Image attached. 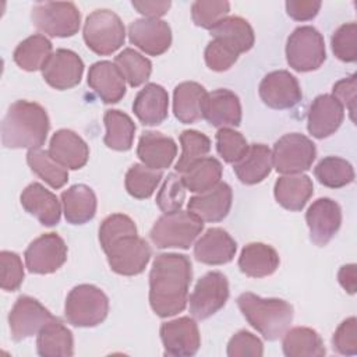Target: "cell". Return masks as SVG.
<instances>
[{
    "instance_id": "cell-1",
    "label": "cell",
    "mask_w": 357,
    "mask_h": 357,
    "mask_svg": "<svg viewBox=\"0 0 357 357\" xmlns=\"http://www.w3.org/2000/svg\"><path fill=\"white\" fill-rule=\"evenodd\" d=\"M191 261L184 254H159L149 272V304L160 318L181 312L188 301Z\"/></svg>"
},
{
    "instance_id": "cell-2",
    "label": "cell",
    "mask_w": 357,
    "mask_h": 357,
    "mask_svg": "<svg viewBox=\"0 0 357 357\" xmlns=\"http://www.w3.org/2000/svg\"><path fill=\"white\" fill-rule=\"evenodd\" d=\"M49 128V116L39 103L17 100L3 117L1 144L10 149H36L45 144Z\"/></svg>"
},
{
    "instance_id": "cell-3",
    "label": "cell",
    "mask_w": 357,
    "mask_h": 357,
    "mask_svg": "<svg viewBox=\"0 0 357 357\" xmlns=\"http://www.w3.org/2000/svg\"><path fill=\"white\" fill-rule=\"evenodd\" d=\"M237 305L248 324L266 340H278L293 321V305L282 298H262L254 293H243Z\"/></svg>"
},
{
    "instance_id": "cell-4",
    "label": "cell",
    "mask_w": 357,
    "mask_h": 357,
    "mask_svg": "<svg viewBox=\"0 0 357 357\" xmlns=\"http://www.w3.org/2000/svg\"><path fill=\"white\" fill-rule=\"evenodd\" d=\"M202 229L204 220L191 211L180 209L162 215L152 226L149 237L158 248L187 250L201 234Z\"/></svg>"
},
{
    "instance_id": "cell-5",
    "label": "cell",
    "mask_w": 357,
    "mask_h": 357,
    "mask_svg": "<svg viewBox=\"0 0 357 357\" xmlns=\"http://www.w3.org/2000/svg\"><path fill=\"white\" fill-rule=\"evenodd\" d=\"M109 312L107 296L93 284H78L66 298L64 315L68 324L78 328H93L102 324Z\"/></svg>"
},
{
    "instance_id": "cell-6",
    "label": "cell",
    "mask_w": 357,
    "mask_h": 357,
    "mask_svg": "<svg viewBox=\"0 0 357 357\" xmlns=\"http://www.w3.org/2000/svg\"><path fill=\"white\" fill-rule=\"evenodd\" d=\"M86 46L96 54L107 56L124 45L126 29L120 17L107 8L91 13L82 29Z\"/></svg>"
},
{
    "instance_id": "cell-7",
    "label": "cell",
    "mask_w": 357,
    "mask_h": 357,
    "mask_svg": "<svg viewBox=\"0 0 357 357\" xmlns=\"http://www.w3.org/2000/svg\"><path fill=\"white\" fill-rule=\"evenodd\" d=\"M286 59L289 66L298 73L319 68L326 59L324 36L311 25L296 28L287 38Z\"/></svg>"
},
{
    "instance_id": "cell-8",
    "label": "cell",
    "mask_w": 357,
    "mask_h": 357,
    "mask_svg": "<svg viewBox=\"0 0 357 357\" xmlns=\"http://www.w3.org/2000/svg\"><path fill=\"white\" fill-rule=\"evenodd\" d=\"M33 26L54 38H68L78 32L81 14L71 1L38 3L31 10Z\"/></svg>"
},
{
    "instance_id": "cell-9",
    "label": "cell",
    "mask_w": 357,
    "mask_h": 357,
    "mask_svg": "<svg viewBox=\"0 0 357 357\" xmlns=\"http://www.w3.org/2000/svg\"><path fill=\"white\" fill-rule=\"evenodd\" d=\"M113 272L134 276L144 272L151 259V247L138 233L123 234L103 247Z\"/></svg>"
},
{
    "instance_id": "cell-10",
    "label": "cell",
    "mask_w": 357,
    "mask_h": 357,
    "mask_svg": "<svg viewBox=\"0 0 357 357\" xmlns=\"http://www.w3.org/2000/svg\"><path fill=\"white\" fill-rule=\"evenodd\" d=\"M315 156L317 149L314 142L300 132H290L280 137L272 151L273 166L282 174H297L308 170Z\"/></svg>"
},
{
    "instance_id": "cell-11",
    "label": "cell",
    "mask_w": 357,
    "mask_h": 357,
    "mask_svg": "<svg viewBox=\"0 0 357 357\" xmlns=\"http://www.w3.org/2000/svg\"><path fill=\"white\" fill-rule=\"evenodd\" d=\"M229 298L227 278L218 271L208 272L195 284L190 296V312L195 319H206L216 314Z\"/></svg>"
},
{
    "instance_id": "cell-12",
    "label": "cell",
    "mask_w": 357,
    "mask_h": 357,
    "mask_svg": "<svg viewBox=\"0 0 357 357\" xmlns=\"http://www.w3.org/2000/svg\"><path fill=\"white\" fill-rule=\"evenodd\" d=\"M24 257L31 273H53L67 261V245L59 234L46 233L28 245Z\"/></svg>"
},
{
    "instance_id": "cell-13",
    "label": "cell",
    "mask_w": 357,
    "mask_h": 357,
    "mask_svg": "<svg viewBox=\"0 0 357 357\" xmlns=\"http://www.w3.org/2000/svg\"><path fill=\"white\" fill-rule=\"evenodd\" d=\"M47 308L36 298L20 296L8 314V325L14 342H21L26 337L38 335L40 329L53 319Z\"/></svg>"
},
{
    "instance_id": "cell-14",
    "label": "cell",
    "mask_w": 357,
    "mask_h": 357,
    "mask_svg": "<svg viewBox=\"0 0 357 357\" xmlns=\"http://www.w3.org/2000/svg\"><path fill=\"white\" fill-rule=\"evenodd\" d=\"M262 102L276 110L294 107L303 98L301 88L294 75L286 70H278L266 74L258 88Z\"/></svg>"
},
{
    "instance_id": "cell-15",
    "label": "cell",
    "mask_w": 357,
    "mask_h": 357,
    "mask_svg": "<svg viewBox=\"0 0 357 357\" xmlns=\"http://www.w3.org/2000/svg\"><path fill=\"white\" fill-rule=\"evenodd\" d=\"M160 339L166 356L190 357L194 356L201 346L198 325L190 317H180L162 324Z\"/></svg>"
},
{
    "instance_id": "cell-16",
    "label": "cell",
    "mask_w": 357,
    "mask_h": 357,
    "mask_svg": "<svg viewBox=\"0 0 357 357\" xmlns=\"http://www.w3.org/2000/svg\"><path fill=\"white\" fill-rule=\"evenodd\" d=\"M305 222L310 229L311 241L324 247L340 229L342 209L339 204L331 198H318L307 209Z\"/></svg>"
},
{
    "instance_id": "cell-17",
    "label": "cell",
    "mask_w": 357,
    "mask_h": 357,
    "mask_svg": "<svg viewBox=\"0 0 357 357\" xmlns=\"http://www.w3.org/2000/svg\"><path fill=\"white\" fill-rule=\"evenodd\" d=\"M84 74V61L68 49H57L52 53L42 68V77L54 89L66 91L81 82Z\"/></svg>"
},
{
    "instance_id": "cell-18",
    "label": "cell",
    "mask_w": 357,
    "mask_h": 357,
    "mask_svg": "<svg viewBox=\"0 0 357 357\" xmlns=\"http://www.w3.org/2000/svg\"><path fill=\"white\" fill-rule=\"evenodd\" d=\"M130 42L149 56L163 54L172 45V29L159 18H138L128 25Z\"/></svg>"
},
{
    "instance_id": "cell-19",
    "label": "cell",
    "mask_w": 357,
    "mask_h": 357,
    "mask_svg": "<svg viewBox=\"0 0 357 357\" xmlns=\"http://www.w3.org/2000/svg\"><path fill=\"white\" fill-rule=\"evenodd\" d=\"M344 107L340 105V102L328 93L318 95L308 110L307 114V128L308 132L318 138L324 139L340 127L344 119Z\"/></svg>"
},
{
    "instance_id": "cell-20",
    "label": "cell",
    "mask_w": 357,
    "mask_h": 357,
    "mask_svg": "<svg viewBox=\"0 0 357 357\" xmlns=\"http://www.w3.org/2000/svg\"><path fill=\"white\" fill-rule=\"evenodd\" d=\"M202 117L213 127L240 126L241 105L238 96L225 88L206 93L202 103Z\"/></svg>"
},
{
    "instance_id": "cell-21",
    "label": "cell",
    "mask_w": 357,
    "mask_h": 357,
    "mask_svg": "<svg viewBox=\"0 0 357 357\" xmlns=\"http://www.w3.org/2000/svg\"><path fill=\"white\" fill-rule=\"evenodd\" d=\"M237 244L220 227H211L194 245V257L206 265H223L234 258Z\"/></svg>"
},
{
    "instance_id": "cell-22",
    "label": "cell",
    "mask_w": 357,
    "mask_h": 357,
    "mask_svg": "<svg viewBox=\"0 0 357 357\" xmlns=\"http://www.w3.org/2000/svg\"><path fill=\"white\" fill-rule=\"evenodd\" d=\"M88 85L105 103H117L126 95V79L112 61H96L89 67Z\"/></svg>"
},
{
    "instance_id": "cell-23",
    "label": "cell",
    "mask_w": 357,
    "mask_h": 357,
    "mask_svg": "<svg viewBox=\"0 0 357 357\" xmlns=\"http://www.w3.org/2000/svg\"><path fill=\"white\" fill-rule=\"evenodd\" d=\"M233 192L227 183H219L213 188L194 195L188 201V211L195 213L204 222L223 220L231 208Z\"/></svg>"
},
{
    "instance_id": "cell-24",
    "label": "cell",
    "mask_w": 357,
    "mask_h": 357,
    "mask_svg": "<svg viewBox=\"0 0 357 357\" xmlns=\"http://www.w3.org/2000/svg\"><path fill=\"white\" fill-rule=\"evenodd\" d=\"M49 153L66 169L77 170L86 165L89 158V148L77 132L61 128L56 131L50 138Z\"/></svg>"
},
{
    "instance_id": "cell-25",
    "label": "cell",
    "mask_w": 357,
    "mask_h": 357,
    "mask_svg": "<svg viewBox=\"0 0 357 357\" xmlns=\"http://www.w3.org/2000/svg\"><path fill=\"white\" fill-rule=\"evenodd\" d=\"M22 208L35 216L40 225L52 227L60 222L61 208L57 197L40 183H31L20 197Z\"/></svg>"
},
{
    "instance_id": "cell-26",
    "label": "cell",
    "mask_w": 357,
    "mask_h": 357,
    "mask_svg": "<svg viewBox=\"0 0 357 357\" xmlns=\"http://www.w3.org/2000/svg\"><path fill=\"white\" fill-rule=\"evenodd\" d=\"M137 155L146 167L163 170L173 163L177 155V145L173 138L162 132L145 131L139 137Z\"/></svg>"
},
{
    "instance_id": "cell-27",
    "label": "cell",
    "mask_w": 357,
    "mask_h": 357,
    "mask_svg": "<svg viewBox=\"0 0 357 357\" xmlns=\"http://www.w3.org/2000/svg\"><path fill=\"white\" fill-rule=\"evenodd\" d=\"M169 95L167 91L155 84H146L135 96L132 112L144 126H159L167 117Z\"/></svg>"
},
{
    "instance_id": "cell-28",
    "label": "cell",
    "mask_w": 357,
    "mask_h": 357,
    "mask_svg": "<svg viewBox=\"0 0 357 357\" xmlns=\"http://www.w3.org/2000/svg\"><path fill=\"white\" fill-rule=\"evenodd\" d=\"M273 167L272 151L264 144L248 145L244 156L233 165L237 178L243 184H257L265 180Z\"/></svg>"
},
{
    "instance_id": "cell-29",
    "label": "cell",
    "mask_w": 357,
    "mask_h": 357,
    "mask_svg": "<svg viewBox=\"0 0 357 357\" xmlns=\"http://www.w3.org/2000/svg\"><path fill=\"white\" fill-rule=\"evenodd\" d=\"M314 192V185L307 174H286L276 180L273 194L279 205L289 211H301Z\"/></svg>"
},
{
    "instance_id": "cell-30",
    "label": "cell",
    "mask_w": 357,
    "mask_h": 357,
    "mask_svg": "<svg viewBox=\"0 0 357 357\" xmlns=\"http://www.w3.org/2000/svg\"><path fill=\"white\" fill-rule=\"evenodd\" d=\"M66 220L71 225H84L96 213V195L85 184H74L61 192Z\"/></svg>"
},
{
    "instance_id": "cell-31",
    "label": "cell",
    "mask_w": 357,
    "mask_h": 357,
    "mask_svg": "<svg viewBox=\"0 0 357 357\" xmlns=\"http://www.w3.org/2000/svg\"><path fill=\"white\" fill-rule=\"evenodd\" d=\"M280 259L276 250L264 243L247 244L238 257L240 271L250 278H265L279 268Z\"/></svg>"
},
{
    "instance_id": "cell-32",
    "label": "cell",
    "mask_w": 357,
    "mask_h": 357,
    "mask_svg": "<svg viewBox=\"0 0 357 357\" xmlns=\"http://www.w3.org/2000/svg\"><path fill=\"white\" fill-rule=\"evenodd\" d=\"M36 350L42 357H71L74 354L71 331L54 317L38 333Z\"/></svg>"
},
{
    "instance_id": "cell-33",
    "label": "cell",
    "mask_w": 357,
    "mask_h": 357,
    "mask_svg": "<svg viewBox=\"0 0 357 357\" xmlns=\"http://www.w3.org/2000/svg\"><path fill=\"white\" fill-rule=\"evenodd\" d=\"M205 88L194 81L178 84L173 92V112L183 124L195 123L202 117V103L206 96Z\"/></svg>"
},
{
    "instance_id": "cell-34",
    "label": "cell",
    "mask_w": 357,
    "mask_h": 357,
    "mask_svg": "<svg viewBox=\"0 0 357 357\" xmlns=\"http://www.w3.org/2000/svg\"><path fill=\"white\" fill-rule=\"evenodd\" d=\"M211 35L213 39H219L229 47H231L237 54L248 52L255 40L254 31L247 20L231 15L219 21L212 29Z\"/></svg>"
},
{
    "instance_id": "cell-35",
    "label": "cell",
    "mask_w": 357,
    "mask_h": 357,
    "mask_svg": "<svg viewBox=\"0 0 357 357\" xmlns=\"http://www.w3.org/2000/svg\"><path fill=\"white\" fill-rule=\"evenodd\" d=\"M282 349L287 357H322L326 353L319 333L307 326L287 329L283 335Z\"/></svg>"
},
{
    "instance_id": "cell-36",
    "label": "cell",
    "mask_w": 357,
    "mask_h": 357,
    "mask_svg": "<svg viewBox=\"0 0 357 357\" xmlns=\"http://www.w3.org/2000/svg\"><path fill=\"white\" fill-rule=\"evenodd\" d=\"M52 42L40 33L28 36L14 50L13 59L15 64L25 71L42 70L52 56Z\"/></svg>"
},
{
    "instance_id": "cell-37",
    "label": "cell",
    "mask_w": 357,
    "mask_h": 357,
    "mask_svg": "<svg viewBox=\"0 0 357 357\" xmlns=\"http://www.w3.org/2000/svg\"><path fill=\"white\" fill-rule=\"evenodd\" d=\"M222 172L223 167L216 158L204 156L181 173V178L187 190L201 194L220 183Z\"/></svg>"
},
{
    "instance_id": "cell-38",
    "label": "cell",
    "mask_w": 357,
    "mask_h": 357,
    "mask_svg": "<svg viewBox=\"0 0 357 357\" xmlns=\"http://www.w3.org/2000/svg\"><path fill=\"white\" fill-rule=\"evenodd\" d=\"M103 121L106 126V134L103 138L105 145L121 152L131 149L135 134V124L131 117L124 112L112 109L105 113Z\"/></svg>"
},
{
    "instance_id": "cell-39",
    "label": "cell",
    "mask_w": 357,
    "mask_h": 357,
    "mask_svg": "<svg viewBox=\"0 0 357 357\" xmlns=\"http://www.w3.org/2000/svg\"><path fill=\"white\" fill-rule=\"evenodd\" d=\"M26 162L31 170L52 188H61L68 180L67 169L54 160L49 151H43L40 148L29 149L26 153Z\"/></svg>"
},
{
    "instance_id": "cell-40",
    "label": "cell",
    "mask_w": 357,
    "mask_h": 357,
    "mask_svg": "<svg viewBox=\"0 0 357 357\" xmlns=\"http://www.w3.org/2000/svg\"><path fill=\"white\" fill-rule=\"evenodd\" d=\"M317 180L328 188H342L354 180V169L350 162L339 156H326L314 169Z\"/></svg>"
},
{
    "instance_id": "cell-41",
    "label": "cell",
    "mask_w": 357,
    "mask_h": 357,
    "mask_svg": "<svg viewBox=\"0 0 357 357\" xmlns=\"http://www.w3.org/2000/svg\"><path fill=\"white\" fill-rule=\"evenodd\" d=\"M162 176V170H155L146 167L145 165L134 163L126 173V190L137 199H146L155 192Z\"/></svg>"
},
{
    "instance_id": "cell-42",
    "label": "cell",
    "mask_w": 357,
    "mask_h": 357,
    "mask_svg": "<svg viewBox=\"0 0 357 357\" xmlns=\"http://www.w3.org/2000/svg\"><path fill=\"white\" fill-rule=\"evenodd\" d=\"M114 64L132 88L142 85L152 73V63L131 47L119 53L114 59Z\"/></svg>"
},
{
    "instance_id": "cell-43",
    "label": "cell",
    "mask_w": 357,
    "mask_h": 357,
    "mask_svg": "<svg viewBox=\"0 0 357 357\" xmlns=\"http://www.w3.org/2000/svg\"><path fill=\"white\" fill-rule=\"evenodd\" d=\"M180 142L183 152L174 167L177 173H184L194 162L204 158L211 151V139L197 130L183 131L180 134Z\"/></svg>"
},
{
    "instance_id": "cell-44",
    "label": "cell",
    "mask_w": 357,
    "mask_h": 357,
    "mask_svg": "<svg viewBox=\"0 0 357 357\" xmlns=\"http://www.w3.org/2000/svg\"><path fill=\"white\" fill-rule=\"evenodd\" d=\"M185 201V185L180 174L169 173L165 178L158 195L156 205L163 213L180 211Z\"/></svg>"
},
{
    "instance_id": "cell-45",
    "label": "cell",
    "mask_w": 357,
    "mask_h": 357,
    "mask_svg": "<svg viewBox=\"0 0 357 357\" xmlns=\"http://www.w3.org/2000/svg\"><path fill=\"white\" fill-rule=\"evenodd\" d=\"M230 3L222 0H198L191 6V17L197 26L212 29L219 21L227 17Z\"/></svg>"
},
{
    "instance_id": "cell-46",
    "label": "cell",
    "mask_w": 357,
    "mask_h": 357,
    "mask_svg": "<svg viewBox=\"0 0 357 357\" xmlns=\"http://www.w3.org/2000/svg\"><path fill=\"white\" fill-rule=\"evenodd\" d=\"M216 149L226 163L238 162L248 149L244 135L230 127H222L216 132Z\"/></svg>"
},
{
    "instance_id": "cell-47",
    "label": "cell",
    "mask_w": 357,
    "mask_h": 357,
    "mask_svg": "<svg viewBox=\"0 0 357 357\" xmlns=\"http://www.w3.org/2000/svg\"><path fill=\"white\" fill-rule=\"evenodd\" d=\"M335 56L344 63H354L357 60V24L347 22L340 25L331 39Z\"/></svg>"
},
{
    "instance_id": "cell-48",
    "label": "cell",
    "mask_w": 357,
    "mask_h": 357,
    "mask_svg": "<svg viewBox=\"0 0 357 357\" xmlns=\"http://www.w3.org/2000/svg\"><path fill=\"white\" fill-rule=\"evenodd\" d=\"M1 266V289L6 291H15L24 280V268L18 254L13 251L0 252Z\"/></svg>"
},
{
    "instance_id": "cell-49",
    "label": "cell",
    "mask_w": 357,
    "mask_h": 357,
    "mask_svg": "<svg viewBox=\"0 0 357 357\" xmlns=\"http://www.w3.org/2000/svg\"><path fill=\"white\" fill-rule=\"evenodd\" d=\"M127 233H137V226L134 220L124 213L109 215L103 219L99 227V241L102 248L114 238Z\"/></svg>"
},
{
    "instance_id": "cell-50",
    "label": "cell",
    "mask_w": 357,
    "mask_h": 357,
    "mask_svg": "<svg viewBox=\"0 0 357 357\" xmlns=\"http://www.w3.org/2000/svg\"><path fill=\"white\" fill-rule=\"evenodd\" d=\"M237 59L238 54L219 39H212L205 47V63L213 71L222 73L229 70Z\"/></svg>"
},
{
    "instance_id": "cell-51",
    "label": "cell",
    "mask_w": 357,
    "mask_h": 357,
    "mask_svg": "<svg viewBox=\"0 0 357 357\" xmlns=\"http://www.w3.org/2000/svg\"><path fill=\"white\" fill-rule=\"evenodd\" d=\"M262 354H264V344L261 339L248 331H238L230 337L227 343L229 357H243V356L261 357Z\"/></svg>"
},
{
    "instance_id": "cell-52",
    "label": "cell",
    "mask_w": 357,
    "mask_h": 357,
    "mask_svg": "<svg viewBox=\"0 0 357 357\" xmlns=\"http://www.w3.org/2000/svg\"><path fill=\"white\" fill-rule=\"evenodd\" d=\"M333 349L344 356L357 354V319L350 317L344 319L333 333Z\"/></svg>"
},
{
    "instance_id": "cell-53",
    "label": "cell",
    "mask_w": 357,
    "mask_h": 357,
    "mask_svg": "<svg viewBox=\"0 0 357 357\" xmlns=\"http://www.w3.org/2000/svg\"><path fill=\"white\" fill-rule=\"evenodd\" d=\"M332 92H333L332 96H335L340 102V105L349 110L351 121H356L354 113H356V96H357V75L351 74L350 77L337 81L333 85Z\"/></svg>"
},
{
    "instance_id": "cell-54",
    "label": "cell",
    "mask_w": 357,
    "mask_h": 357,
    "mask_svg": "<svg viewBox=\"0 0 357 357\" xmlns=\"http://www.w3.org/2000/svg\"><path fill=\"white\" fill-rule=\"evenodd\" d=\"M321 8V1L318 0H289L286 1V11L289 17L296 21L312 20Z\"/></svg>"
},
{
    "instance_id": "cell-55",
    "label": "cell",
    "mask_w": 357,
    "mask_h": 357,
    "mask_svg": "<svg viewBox=\"0 0 357 357\" xmlns=\"http://www.w3.org/2000/svg\"><path fill=\"white\" fill-rule=\"evenodd\" d=\"M131 4L146 18H159L165 15L172 6L169 0H132Z\"/></svg>"
},
{
    "instance_id": "cell-56",
    "label": "cell",
    "mask_w": 357,
    "mask_h": 357,
    "mask_svg": "<svg viewBox=\"0 0 357 357\" xmlns=\"http://www.w3.org/2000/svg\"><path fill=\"white\" fill-rule=\"evenodd\" d=\"M337 280L340 286L349 293L354 294L357 290V276H356V265L347 264L343 265L337 272Z\"/></svg>"
}]
</instances>
